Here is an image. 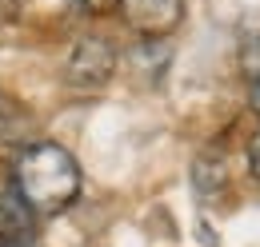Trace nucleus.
I'll return each instance as SVG.
<instances>
[{
    "mask_svg": "<svg viewBox=\"0 0 260 247\" xmlns=\"http://www.w3.org/2000/svg\"><path fill=\"white\" fill-rule=\"evenodd\" d=\"M32 208L24 203V195L16 184H0V239L4 243H28L32 239Z\"/></svg>",
    "mask_w": 260,
    "mask_h": 247,
    "instance_id": "20e7f679",
    "label": "nucleus"
},
{
    "mask_svg": "<svg viewBox=\"0 0 260 247\" xmlns=\"http://www.w3.org/2000/svg\"><path fill=\"white\" fill-rule=\"evenodd\" d=\"M248 168H252V176L260 180V132L252 136V144H248Z\"/></svg>",
    "mask_w": 260,
    "mask_h": 247,
    "instance_id": "423d86ee",
    "label": "nucleus"
},
{
    "mask_svg": "<svg viewBox=\"0 0 260 247\" xmlns=\"http://www.w3.org/2000/svg\"><path fill=\"white\" fill-rule=\"evenodd\" d=\"M244 76H248V80L260 76V36H252V40L244 44Z\"/></svg>",
    "mask_w": 260,
    "mask_h": 247,
    "instance_id": "39448f33",
    "label": "nucleus"
},
{
    "mask_svg": "<svg viewBox=\"0 0 260 247\" xmlns=\"http://www.w3.org/2000/svg\"><path fill=\"white\" fill-rule=\"evenodd\" d=\"M252 112L260 116V76H252Z\"/></svg>",
    "mask_w": 260,
    "mask_h": 247,
    "instance_id": "6e6552de",
    "label": "nucleus"
},
{
    "mask_svg": "<svg viewBox=\"0 0 260 247\" xmlns=\"http://www.w3.org/2000/svg\"><path fill=\"white\" fill-rule=\"evenodd\" d=\"M112 68H116L112 44L100 40V36H84V40L72 48V56H68V80H72L76 88H100V84H108Z\"/></svg>",
    "mask_w": 260,
    "mask_h": 247,
    "instance_id": "f03ea898",
    "label": "nucleus"
},
{
    "mask_svg": "<svg viewBox=\"0 0 260 247\" xmlns=\"http://www.w3.org/2000/svg\"><path fill=\"white\" fill-rule=\"evenodd\" d=\"M112 4H116V0H84V8H88V12H108Z\"/></svg>",
    "mask_w": 260,
    "mask_h": 247,
    "instance_id": "0eeeda50",
    "label": "nucleus"
},
{
    "mask_svg": "<svg viewBox=\"0 0 260 247\" xmlns=\"http://www.w3.org/2000/svg\"><path fill=\"white\" fill-rule=\"evenodd\" d=\"M132 32L160 40L184 20V0H116Z\"/></svg>",
    "mask_w": 260,
    "mask_h": 247,
    "instance_id": "7ed1b4c3",
    "label": "nucleus"
},
{
    "mask_svg": "<svg viewBox=\"0 0 260 247\" xmlns=\"http://www.w3.org/2000/svg\"><path fill=\"white\" fill-rule=\"evenodd\" d=\"M12 184L36 216H56L80 195V168L60 144H32L16 159Z\"/></svg>",
    "mask_w": 260,
    "mask_h": 247,
    "instance_id": "f257e3e1",
    "label": "nucleus"
}]
</instances>
